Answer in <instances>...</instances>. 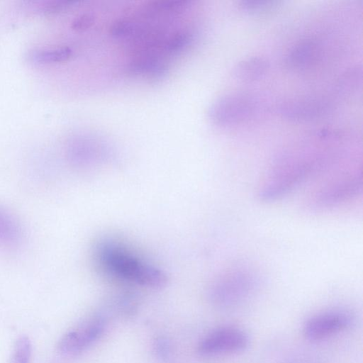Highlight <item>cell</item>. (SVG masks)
I'll list each match as a JSON object with an SVG mask.
<instances>
[{
    "label": "cell",
    "mask_w": 363,
    "mask_h": 363,
    "mask_svg": "<svg viewBox=\"0 0 363 363\" xmlns=\"http://www.w3.org/2000/svg\"><path fill=\"white\" fill-rule=\"evenodd\" d=\"M82 3L83 1L76 0H44L34 2L30 7L38 13H51L69 9Z\"/></svg>",
    "instance_id": "16"
},
{
    "label": "cell",
    "mask_w": 363,
    "mask_h": 363,
    "mask_svg": "<svg viewBox=\"0 0 363 363\" xmlns=\"http://www.w3.org/2000/svg\"><path fill=\"white\" fill-rule=\"evenodd\" d=\"M248 335L235 327H222L206 335L199 343V352L204 355L235 353L249 345Z\"/></svg>",
    "instance_id": "4"
},
{
    "label": "cell",
    "mask_w": 363,
    "mask_h": 363,
    "mask_svg": "<svg viewBox=\"0 0 363 363\" xmlns=\"http://www.w3.org/2000/svg\"><path fill=\"white\" fill-rule=\"evenodd\" d=\"M353 323L350 313L333 311L317 314L304 323L303 335L311 341L325 339L348 328Z\"/></svg>",
    "instance_id": "5"
},
{
    "label": "cell",
    "mask_w": 363,
    "mask_h": 363,
    "mask_svg": "<svg viewBox=\"0 0 363 363\" xmlns=\"http://www.w3.org/2000/svg\"><path fill=\"white\" fill-rule=\"evenodd\" d=\"M72 53L69 47L37 48L29 50L27 57L34 63L48 64L65 61L71 57Z\"/></svg>",
    "instance_id": "12"
},
{
    "label": "cell",
    "mask_w": 363,
    "mask_h": 363,
    "mask_svg": "<svg viewBox=\"0 0 363 363\" xmlns=\"http://www.w3.org/2000/svg\"><path fill=\"white\" fill-rule=\"evenodd\" d=\"M95 257L106 274L121 280L153 288L161 287L167 281L160 269L115 240L100 241L95 248Z\"/></svg>",
    "instance_id": "1"
},
{
    "label": "cell",
    "mask_w": 363,
    "mask_h": 363,
    "mask_svg": "<svg viewBox=\"0 0 363 363\" xmlns=\"http://www.w3.org/2000/svg\"><path fill=\"white\" fill-rule=\"evenodd\" d=\"M32 346L29 338L21 336L15 342L9 363H29Z\"/></svg>",
    "instance_id": "19"
},
{
    "label": "cell",
    "mask_w": 363,
    "mask_h": 363,
    "mask_svg": "<svg viewBox=\"0 0 363 363\" xmlns=\"http://www.w3.org/2000/svg\"><path fill=\"white\" fill-rule=\"evenodd\" d=\"M330 108L328 100L312 95L287 99L279 105L278 111L290 121H306L323 116Z\"/></svg>",
    "instance_id": "6"
},
{
    "label": "cell",
    "mask_w": 363,
    "mask_h": 363,
    "mask_svg": "<svg viewBox=\"0 0 363 363\" xmlns=\"http://www.w3.org/2000/svg\"><path fill=\"white\" fill-rule=\"evenodd\" d=\"M164 56L160 53H143L133 55L128 65V72L135 76L157 79L167 72Z\"/></svg>",
    "instance_id": "9"
},
{
    "label": "cell",
    "mask_w": 363,
    "mask_h": 363,
    "mask_svg": "<svg viewBox=\"0 0 363 363\" xmlns=\"http://www.w3.org/2000/svg\"><path fill=\"white\" fill-rule=\"evenodd\" d=\"M362 69L357 67L345 71L337 79L335 89L338 94L346 96L355 92L362 84Z\"/></svg>",
    "instance_id": "14"
},
{
    "label": "cell",
    "mask_w": 363,
    "mask_h": 363,
    "mask_svg": "<svg viewBox=\"0 0 363 363\" xmlns=\"http://www.w3.org/2000/svg\"><path fill=\"white\" fill-rule=\"evenodd\" d=\"M141 27L132 21L118 20L111 25L110 34L117 39L130 40L139 33Z\"/></svg>",
    "instance_id": "18"
},
{
    "label": "cell",
    "mask_w": 363,
    "mask_h": 363,
    "mask_svg": "<svg viewBox=\"0 0 363 363\" xmlns=\"http://www.w3.org/2000/svg\"><path fill=\"white\" fill-rule=\"evenodd\" d=\"M321 56L320 45L312 38L302 40L287 52L286 66L294 69H304L311 67Z\"/></svg>",
    "instance_id": "10"
},
{
    "label": "cell",
    "mask_w": 363,
    "mask_h": 363,
    "mask_svg": "<svg viewBox=\"0 0 363 363\" xmlns=\"http://www.w3.org/2000/svg\"><path fill=\"white\" fill-rule=\"evenodd\" d=\"M362 189V177L352 176L322 190L315 198L314 208H326L344 202Z\"/></svg>",
    "instance_id": "8"
},
{
    "label": "cell",
    "mask_w": 363,
    "mask_h": 363,
    "mask_svg": "<svg viewBox=\"0 0 363 363\" xmlns=\"http://www.w3.org/2000/svg\"><path fill=\"white\" fill-rule=\"evenodd\" d=\"M258 285L257 278L247 270H234L219 279L211 289V297L219 305L231 306L252 295Z\"/></svg>",
    "instance_id": "3"
},
{
    "label": "cell",
    "mask_w": 363,
    "mask_h": 363,
    "mask_svg": "<svg viewBox=\"0 0 363 363\" xmlns=\"http://www.w3.org/2000/svg\"><path fill=\"white\" fill-rule=\"evenodd\" d=\"M191 34L185 30H179L167 37L162 46L165 55H175L183 50L191 43Z\"/></svg>",
    "instance_id": "15"
},
{
    "label": "cell",
    "mask_w": 363,
    "mask_h": 363,
    "mask_svg": "<svg viewBox=\"0 0 363 363\" xmlns=\"http://www.w3.org/2000/svg\"><path fill=\"white\" fill-rule=\"evenodd\" d=\"M20 229L15 220L0 208V245L6 247L17 245L20 240Z\"/></svg>",
    "instance_id": "13"
},
{
    "label": "cell",
    "mask_w": 363,
    "mask_h": 363,
    "mask_svg": "<svg viewBox=\"0 0 363 363\" xmlns=\"http://www.w3.org/2000/svg\"><path fill=\"white\" fill-rule=\"evenodd\" d=\"M104 321L95 318L65 333L60 339L57 347L66 354H76L86 348L102 333Z\"/></svg>",
    "instance_id": "7"
},
{
    "label": "cell",
    "mask_w": 363,
    "mask_h": 363,
    "mask_svg": "<svg viewBox=\"0 0 363 363\" xmlns=\"http://www.w3.org/2000/svg\"><path fill=\"white\" fill-rule=\"evenodd\" d=\"M279 1L267 0H245L240 2L241 9L250 15H268L277 10Z\"/></svg>",
    "instance_id": "17"
},
{
    "label": "cell",
    "mask_w": 363,
    "mask_h": 363,
    "mask_svg": "<svg viewBox=\"0 0 363 363\" xmlns=\"http://www.w3.org/2000/svg\"><path fill=\"white\" fill-rule=\"evenodd\" d=\"M269 67V62L265 57L249 56L236 62L231 69L230 74L239 82L252 83L261 79Z\"/></svg>",
    "instance_id": "11"
},
{
    "label": "cell",
    "mask_w": 363,
    "mask_h": 363,
    "mask_svg": "<svg viewBox=\"0 0 363 363\" xmlns=\"http://www.w3.org/2000/svg\"><path fill=\"white\" fill-rule=\"evenodd\" d=\"M257 104L255 96L247 92L226 94L211 104L208 118L218 126H232L249 120L255 114Z\"/></svg>",
    "instance_id": "2"
},
{
    "label": "cell",
    "mask_w": 363,
    "mask_h": 363,
    "mask_svg": "<svg viewBox=\"0 0 363 363\" xmlns=\"http://www.w3.org/2000/svg\"><path fill=\"white\" fill-rule=\"evenodd\" d=\"M95 22V17L92 13H85L77 16L71 23L72 30L82 32L91 28Z\"/></svg>",
    "instance_id": "20"
}]
</instances>
